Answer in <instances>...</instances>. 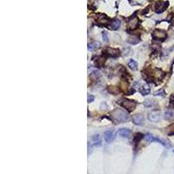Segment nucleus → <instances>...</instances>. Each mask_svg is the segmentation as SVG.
Wrapping results in <instances>:
<instances>
[{"label": "nucleus", "mask_w": 174, "mask_h": 174, "mask_svg": "<svg viewBox=\"0 0 174 174\" xmlns=\"http://www.w3.org/2000/svg\"><path fill=\"white\" fill-rule=\"evenodd\" d=\"M111 115H112V119L115 123H124L128 120L129 118L127 112L120 108H117L114 111H112Z\"/></svg>", "instance_id": "nucleus-1"}, {"label": "nucleus", "mask_w": 174, "mask_h": 174, "mask_svg": "<svg viewBox=\"0 0 174 174\" xmlns=\"http://www.w3.org/2000/svg\"><path fill=\"white\" fill-rule=\"evenodd\" d=\"M106 52L107 53L109 56H112V57H118L119 56V50L118 49H114V48H107L106 50Z\"/></svg>", "instance_id": "nucleus-9"}, {"label": "nucleus", "mask_w": 174, "mask_h": 174, "mask_svg": "<svg viewBox=\"0 0 174 174\" xmlns=\"http://www.w3.org/2000/svg\"><path fill=\"white\" fill-rule=\"evenodd\" d=\"M144 106H153V103H151L150 100H147L146 102H144Z\"/></svg>", "instance_id": "nucleus-19"}, {"label": "nucleus", "mask_w": 174, "mask_h": 174, "mask_svg": "<svg viewBox=\"0 0 174 174\" xmlns=\"http://www.w3.org/2000/svg\"><path fill=\"white\" fill-rule=\"evenodd\" d=\"M119 105L125 108L129 112H132L136 107V102L133 100H129V99H123L119 102Z\"/></svg>", "instance_id": "nucleus-2"}, {"label": "nucleus", "mask_w": 174, "mask_h": 174, "mask_svg": "<svg viewBox=\"0 0 174 174\" xmlns=\"http://www.w3.org/2000/svg\"><path fill=\"white\" fill-rule=\"evenodd\" d=\"M152 37L155 39H158V40H164L165 37H167V34L164 31L155 30L153 31V33H152Z\"/></svg>", "instance_id": "nucleus-3"}, {"label": "nucleus", "mask_w": 174, "mask_h": 174, "mask_svg": "<svg viewBox=\"0 0 174 174\" xmlns=\"http://www.w3.org/2000/svg\"><path fill=\"white\" fill-rule=\"evenodd\" d=\"M150 87H149V85H142V87H140L139 88V92L142 95H147V94H149L150 93Z\"/></svg>", "instance_id": "nucleus-11"}, {"label": "nucleus", "mask_w": 174, "mask_h": 174, "mask_svg": "<svg viewBox=\"0 0 174 174\" xmlns=\"http://www.w3.org/2000/svg\"><path fill=\"white\" fill-rule=\"evenodd\" d=\"M128 66L130 67L131 70H133V71H136L137 69V64L136 61H134V60H130L128 63Z\"/></svg>", "instance_id": "nucleus-15"}, {"label": "nucleus", "mask_w": 174, "mask_h": 174, "mask_svg": "<svg viewBox=\"0 0 174 174\" xmlns=\"http://www.w3.org/2000/svg\"><path fill=\"white\" fill-rule=\"evenodd\" d=\"M174 118V111L172 109H169L165 112V118L167 119V120H172Z\"/></svg>", "instance_id": "nucleus-12"}, {"label": "nucleus", "mask_w": 174, "mask_h": 174, "mask_svg": "<svg viewBox=\"0 0 174 174\" xmlns=\"http://www.w3.org/2000/svg\"><path fill=\"white\" fill-rule=\"evenodd\" d=\"M118 134L122 137H128L131 134V130L127 128H122L118 130Z\"/></svg>", "instance_id": "nucleus-8"}, {"label": "nucleus", "mask_w": 174, "mask_h": 174, "mask_svg": "<svg viewBox=\"0 0 174 174\" xmlns=\"http://www.w3.org/2000/svg\"><path fill=\"white\" fill-rule=\"evenodd\" d=\"M148 118L151 122H158L160 119V111L155 110L151 112L148 116Z\"/></svg>", "instance_id": "nucleus-4"}, {"label": "nucleus", "mask_w": 174, "mask_h": 174, "mask_svg": "<svg viewBox=\"0 0 174 174\" xmlns=\"http://www.w3.org/2000/svg\"><path fill=\"white\" fill-rule=\"evenodd\" d=\"M145 140H146L147 142H151V141H153L154 140V137L153 136L151 135V133H146L145 134Z\"/></svg>", "instance_id": "nucleus-16"}, {"label": "nucleus", "mask_w": 174, "mask_h": 174, "mask_svg": "<svg viewBox=\"0 0 174 174\" xmlns=\"http://www.w3.org/2000/svg\"><path fill=\"white\" fill-rule=\"evenodd\" d=\"M92 141H93V144L97 146L101 145V139L99 134H95V135L92 136Z\"/></svg>", "instance_id": "nucleus-13"}, {"label": "nucleus", "mask_w": 174, "mask_h": 174, "mask_svg": "<svg viewBox=\"0 0 174 174\" xmlns=\"http://www.w3.org/2000/svg\"><path fill=\"white\" fill-rule=\"evenodd\" d=\"M104 137H105V140H106V142L107 144H110L115 139L114 133L111 131V130H106V132L104 133Z\"/></svg>", "instance_id": "nucleus-6"}, {"label": "nucleus", "mask_w": 174, "mask_h": 174, "mask_svg": "<svg viewBox=\"0 0 174 174\" xmlns=\"http://www.w3.org/2000/svg\"><path fill=\"white\" fill-rule=\"evenodd\" d=\"M119 26H120V21L116 19V20H113L112 22L110 28L112 29V30H117V29H118L119 28Z\"/></svg>", "instance_id": "nucleus-14"}, {"label": "nucleus", "mask_w": 174, "mask_h": 174, "mask_svg": "<svg viewBox=\"0 0 174 174\" xmlns=\"http://www.w3.org/2000/svg\"><path fill=\"white\" fill-rule=\"evenodd\" d=\"M115 88H116V87L114 86H110L109 87V92L113 93L114 95H117L118 92V90H116V91H115Z\"/></svg>", "instance_id": "nucleus-18"}, {"label": "nucleus", "mask_w": 174, "mask_h": 174, "mask_svg": "<svg viewBox=\"0 0 174 174\" xmlns=\"http://www.w3.org/2000/svg\"><path fill=\"white\" fill-rule=\"evenodd\" d=\"M132 122L137 125H142L144 124V116L142 114H136L132 117Z\"/></svg>", "instance_id": "nucleus-7"}, {"label": "nucleus", "mask_w": 174, "mask_h": 174, "mask_svg": "<svg viewBox=\"0 0 174 174\" xmlns=\"http://www.w3.org/2000/svg\"><path fill=\"white\" fill-rule=\"evenodd\" d=\"M138 25H139V23H138L137 19H136V18L131 19L129 23V27H130V30H135L136 28L138 27Z\"/></svg>", "instance_id": "nucleus-10"}, {"label": "nucleus", "mask_w": 174, "mask_h": 174, "mask_svg": "<svg viewBox=\"0 0 174 174\" xmlns=\"http://www.w3.org/2000/svg\"><path fill=\"white\" fill-rule=\"evenodd\" d=\"M167 134L168 135H174V124L170 125L167 128Z\"/></svg>", "instance_id": "nucleus-17"}, {"label": "nucleus", "mask_w": 174, "mask_h": 174, "mask_svg": "<svg viewBox=\"0 0 174 174\" xmlns=\"http://www.w3.org/2000/svg\"><path fill=\"white\" fill-rule=\"evenodd\" d=\"M94 100V97L93 96H88V102H92Z\"/></svg>", "instance_id": "nucleus-20"}, {"label": "nucleus", "mask_w": 174, "mask_h": 174, "mask_svg": "<svg viewBox=\"0 0 174 174\" xmlns=\"http://www.w3.org/2000/svg\"><path fill=\"white\" fill-rule=\"evenodd\" d=\"M168 7V2H159L158 3L157 5H156V7H155V11L156 12H158V13H160V12H165V9Z\"/></svg>", "instance_id": "nucleus-5"}]
</instances>
